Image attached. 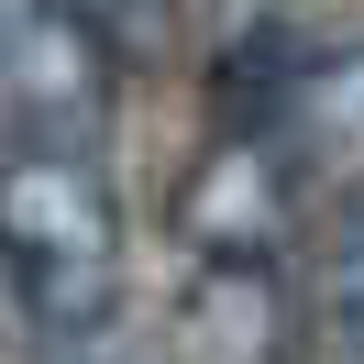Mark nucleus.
Returning a JSON list of instances; mask_svg holds the SVG:
<instances>
[{"mask_svg":"<svg viewBox=\"0 0 364 364\" xmlns=\"http://www.w3.org/2000/svg\"><path fill=\"white\" fill-rule=\"evenodd\" d=\"M0 254L23 276L45 342L122 320V210H111V177L89 166V144H23L0 166Z\"/></svg>","mask_w":364,"mask_h":364,"instance_id":"1","label":"nucleus"},{"mask_svg":"<svg viewBox=\"0 0 364 364\" xmlns=\"http://www.w3.org/2000/svg\"><path fill=\"white\" fill-rule=\"evenodd\" d=\"M298 199H309V188L287 177V155H276L265 133H221L177 177V243H188V265H276Z\"/></svg>","mask_w":364,"mask_h":364,"instance_id":"2","label":"nucleus"},{"mask_svg":"<svg viewBox=\"0 0 364 364\" xmlns=\"http://www.w3.org/2000/svg\"><path fill=\"white\" fill-rule=\"evenodd\" d=\"M111 45H100L89 0H0V100L23 122H45L55 144H77L111 111Z\"/></svg>","mask_w":364,"mask_h":364,"instance_id":"3","label":"nucleus"},{"mask_svg":"<svg viewBox=\"0 0 364 364\" xmlns=\"http://www.w3.org/2000/svg\"><path fill=\"white\" fill-rule=\"evenodd\" d=\"M232 133H265L276 155H287V177L309 188H364V45H298L287 77H276L265 100H254V122H232Z\"/></svg>","mask_w":364,"mask_h":364,"instance_id":"4","label":"nucleus"},{"mask_svg":"<svg viewBox=\"0 0 364 364\" xmlns=\"http://www.w3.org/2000/svg\"><path fill=\"white\" fill-rule=\"evenodd\" d=\"M298 353V298L276 265H188L166 309V364H287Z\"/></svg>","mask_w":364,"mask_h":364,"instance_id":"5","label":"nucleus"},{"mask_svg":"<svg viewBox=\"0 0 364 364\" xmlns=\"http://www.w3.org/2000/svg\"><path fill=\"white\" fill-rule=\"evenodd\" d=\"M199 11L210 0H89L100 45H111V67H188V45H199Z\"/></svg>","mask_w":364,"mask_h":364,"instance_id":"6","label":"nucleus"},{"mask_svg":"<svg viewBox=\"0 0 364 364\" xmlns=\"http://www.w3.org/2000/svg\"><path fill=\"white\" fill-rule=\"evenodd\" d=\"M320 353H331V364H364V210L342 221L331 265H320Z\"/></svg>","mask_w":364,"mask_h":364,"instance_id":"7","label":"nucleus"},{"mask_svg":"<svg viewBox=\"0 0 364 364\" xmlns=\"http://www.w3.org/2000/svg\"><path fill=\"white\" fill-rule=\"evenodd\" d=\"M0 364H45V320H33L23 276H11V254H0Z\"/></svg>","mask_w":364,"mask_h":364,"instance_id":"8","label":"nucleus"},{"mask_svg":"<svg viewBox=\"0 0 364 364\" xmlns=\"http://www.w3.org/2000/svg\"><path fill=\"white\" fill-rule=\"evenodd\" d=\"M45 364H155V353L111 320V331H67V342H45Z\"/></svg>","mask_w":364,"mask_h":364,"instance_id":"9","label":"nucleus"},{"mask_svg":"<svg viewBox=\"0 0 364 364\" xmlns=\"http://www.w3.org/2000/svg\"><path fill=\"white\" fill-rule=\"evenodd\" d=\"M221 11H232V23H243V33H265L276 11H287V0H221Z\"/></svg>","mask_w":364,"mask_h":364,"instance_id":"10","label":"nucleus"}]
</instances>
